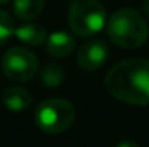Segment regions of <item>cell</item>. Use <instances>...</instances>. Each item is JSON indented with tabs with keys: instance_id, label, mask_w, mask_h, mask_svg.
Segmentation results:
<instances>
[{
	"instance_id": "1",
	"label": "cell",
	"mask_w": 149,
	"mask_h": 147,
	"mask_svg": "<svg viewBox=\"0 0 149 147\" xmlns=\"http://www.w3.org/2000/svg\"><path fill=\"white\" fill-rule=\"evenodd\" d=\"M105 87L111 97L135 106L149 104V62L144 59L122 60L109 68Z\"/></svg>"
},
{
	"instance_id": "2",
	"label": "cell",
	"mask_w": 149,
	"mask_h": 147,
	"mask_svg": "<svg viewBox=\"0 0 149 147\" xmlns=\"http://www.w3.org/2000/svg\"><path fill=\"white\" fill-rule=\"evenodd\" d=\"M106 33L114 44L120 48L135 49L146 43L149 27L144 17L132 8L114 11L106 21Z\"/></svg>"
},
{
	"instance_id": "3",
	"label": "cell",
	"mask_w": 149,
	"mask_h": 147,
	"mask_svg": "<svg viewBox=\"0 0 149 147\" xmlns=\"http://www.w3.org/2000/svg\"><path fill=\"white\" fill-rule=\"evenodd\" d=\"M68 24L76 37H94L106 24L105 6L98 0H73L68 10Z\"/></svg>"
},
{
	"instance_id": "4",
	"label": "cell",
	"mask_w": 149,
	"mask_h": 147,
	"mask_svg": "<svg viewBox=\"0 0 149 147\" xmlns=\"http://www.w3.org/2000/svg\"><path fill=\"white\" fill-rule=\"evenodd\" d=\"M76 111L68 100L48 98L35 111V124L46 135H60L73 125Z\"/></svg>"
},
{
	"instance_id": "5",
	"label": "cell",
	"mask_w": 149,
	"mask_h": 147,
	"mask_svg": "<svg viewBox=\"0 0 149 147\" xmlns=\"http://www.w3.org/2000/svg\"><path fill=\"white\" fill-rule=\"evenodd\" d=\"M2 71L15 82H27L37 75L38 59L29 49L13 46L2 57Z\"/></svg>"
},
{
	"instance_id": "6",
	"label": "cell",
	"mask_w": 149,
	"mask_h": 147,
	"mask_svg": "<svg viewBox=\"0 0 149 147\" xmlns=\"http://www.w3.org/2000/svg\"><path fill=\"white\" fill-rule=\"evenodd\" d=\"M109 49L108 44L103 40H89L79 48L76 54V62L79 65V68H83L84 71H97L98 68L105 65V62L108 60Z\"/></svg>"
},
{
	"instance_id": "7",
	"label": "cell",
	"mask_w": 149,
	"mask_h": 147,
	"mask_svg": "<svg viewBox=\"0 0 149 147\" xmlns=\"http://www.w3.org/2000/svg\"><path fill=\"white\" fill-rule=\"evenodd\" d=\"M74 49V38L67 32H54L46 38V51L54 59L68 57Z\"/></svg>"
},
{
	"instance_id": "8",
	"label": "cell",
	"mask_w": 149,
	"mask_h": 147,
	"mask_svg": "<svg viewBox=\"0 0 149 147\" xmlns=\"http://www.w3.org/2000/svg\"><path fill=\"white\" fill-rule=\"evenodd\" d=\"M2 103L11 112H21L30 108L32 104V95L22 87H8L2 93Z\"/></svg>"
},
{
	"instance_id": "9",
	"label": "cell",
	"mask_w": 149,
	"mask_h": 147,
	"mask_svg": "<svg viewBox=\"0 0 149 147\" xmlns=\"http://www.w3.org/2000/svg\"><path fill=\"white\" fill-rule=\"evenodd\" d=\"M15 37L27 46H41L46 43V29L40 24H24L15 29Z\"/></svg>"
},
{
	"instance_id": "10",
	"label": "cell",
	"mask_w": 149,
	"mask_h": 147,
	"mask_svg": "<svg viewBox=\"0 0 149 147\" xmlns=\"http://www.w3.org/2000/svg\"><path fill=\"white\" fill-rule=\"evenodd\" d=\"M45 8V0H15L13 2V11L17 19L32 21Z\"/></svg>"
},
{
	"instance_id": "11",
	"label": "cell",
	"mask_w": 149,
	"mask_h": 147,
	"mask_svg": "<svg viewBox=\"0 0 149 147\" xmlns=\"http://www.w3.org/2000/svg\"><path fill=\"white\" fill-rule=\"evenodd\" d=\"M40 79L46 87L56 89V87H60L63 84V81H65V71L57 63H48L41 70Z\"/></svg>"
},
{
	"instance_id": "12",
	"label": "cell",
	"mask_w": 149,
	"mask_h": 147,
	"mask_svg": "<svg viewBox=\"0 0 149 147\" xmlns=\"http://www.w3.org/2000/svg\"><path fill=\"white\" fill-rule=\"evenodd\" d=\"M15 21L8 13L0 10V46L6 43L10 40L11 35H15Z\"/></svg>"
},
{
	"instance_id": "13",
	"label": "cell",
	"mask_w": 149,
	"mask_h": 147,
	"mask_svg": "<svg viewBox=\"0 0 149 147\" xmlns=\"http://www.w3.org/2000/svg\"><path fill=\"white\" fill-rule=\"evenodd\" d=\"M116 147H140L136 144V142H133V141H129V139H124V141H120L116 144Z\"/></svg>"
},
{
	"instance_id": "14",
	"label": "cell",
	"mask_w": 149,
	"mask_h": 147,
	"mask_svg": "<svg viewBox=\"0 0 149 147\" xmlns=\"http://www.w3.org/2000/svg\"><path fill=\"white\" fill-rule=\"evenodd\" d=\"M143 13L149 17V0H146V2L143 3Z\"/></svg>"
},
{
	"instance_id": "15",
	"label": "cell",
	"mask_w": 149,
	"mask_h": 147,
	"mask_svg": "<svg viewBox=\"0 0 149 147\" xmlns=\"http://www.w3.org/2000/svg\"><path fill=\"white\" fill-rule=\"evenodd\" d=\"M5 3H8V0H0V5H5Z\"/></svg>"
}]
</instances>
